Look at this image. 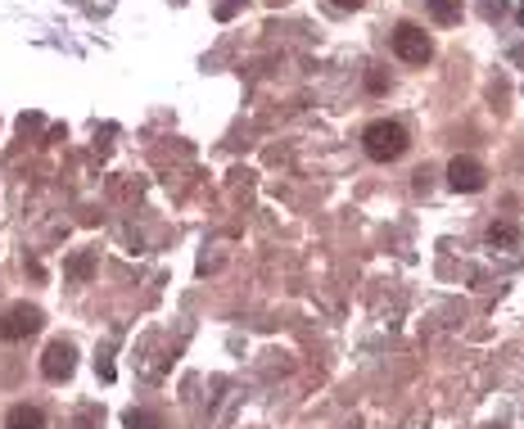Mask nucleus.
Listing matches in <instances>:
<instances>
[{
  "instance_id": "obj_1",
  "label": "nucleus",
  "mask_w": 524,
  "mask_h": 429,
  "mask_svg": "<svg viewBox=\"0 0 524 429\" xmlns=\"http://www.w3.org/2000/svg\"><path fill=\"white\" fill-rule=\"evenodd\" d=\"M362 145H367V154L375 158V163H394V158L407 154V127L380 118V122H371V127L362 131Z\"/></svg>"
},
{
  "instance_id": "obj_2",
  "label": "nucleus",
  "mask_w": 524,
  "mask_h": 429,
  "mask_svg": "<svg viewBox=\"0 0 524 429\" xmlns=\"http://www.w3.org/2000/svg\"><path fill=\"white\" fill-rule=\"evenodd\" d=\"M389 41H394V55L402 59V64H430V59H434V41H430V32H420L416 23H398Z\"/></svg>"
},
{
  "instance_id": "obj_3",
  "label": "nucleus",
  "mask_w": 524,
  "mask_h": 429,
  "mask_svg": "<svg viewBox=\"0 0 524 429\" xmlns=\"http://www.w3.org/2000/svg\"><path fill=\"white\" fill-rule=\"evenodd\" d=\"M72 371H77V348H72L68 339H55L50 348L41 352V375L55 379V384H64Z\"/></svg>"
},
{
  "instance_id": "obj_4",
  "label": "nucleus",
  "mask_w": 524,
  "mask_h": 429,
  "mask_svg": "<svg viewBox=\"0 0 524 429\" xmlns=\"http://www.w3.org/2000/svg\"><path fill=\"white\" fill-rule=\"evenodd\" d=\"M41 330V312L32 303H14L5 316H0V339H28Z\"/></svg>"
},
{
  "instance_id": "obj_5",
  "label": "nucleus",
  "mask_w": 524,
  "mask_h": 429,
  "mask_svg": "<svg viewBox=\"0 0 524 429\" xmlns=\"http://www.w3.org/2000/svg\"><path fill=\"white\" fill-rule=\"evenodd\" d=\"M447 186L461 190V194H474V190L489 186V172L474 163V158H452V163H447Z\"/></svg>"
},
{
  "instance_id": "obj_6",
  "label": "nucleus",
  "mask_w": 524,
  "mask_h": 429,
  "mask_svg": "<svg viewBox=\"0 0 524 429\" xmlns=\"http://www.w3.org/2000/svg\"><path fill=\"white\" fill-rule=\"evenodd\" d=\"M5 429H45V416H41V407H32V402H18V407H9Z\"/></svg>"
},
{
  "instance_id": "obj_7",
  "label": "nucleus",
  "mask_w": 524,
  "mask_h": 429,
  "mask_svg": "<svg viewBox=\"0 0 524 429\" xmlns=\"http://www.w3.org/2000/svg\"><path fill=\"white\" fill-rule=\"evenodd\" d=\"M425 9H430V18L443 23V28H452L461 18V0H425Z\"/></svg>"
},
{
  "instance_id": "obj_8",
  "label": "nucleus",
  "mask_w": 524,
  "mask_h": 429,
  "mask_svg": "<svg viewBox=\"0 0 524 429\" xmlns=\"http://www.w3.org/2000/svg\"><path fill=\"white\" fill-rule=\"evenodd\" d=\"M95 276V253L82 249L77 257H68V280H91Z\"/></svg>"
},
{
  "instance_id": "obj_9",
  "label": "nucleus",
  "mask_w": 524,
  "mask_h": 429,
  "mask_svg": "<svg viewBox=\"0 0 524 429\" xmlns=\"http://www.w3.org/2000/svg\"><path fill=\"white\" fill-rule=\"evenodd\" d=\"M123 425H127V429H163V416H154V411H136V407H131V411L123 416Z\"/></svg>"
},
{
  "instance_id": "obj_10",
  "label": "nucleus",
  "mask_w": 524,
  "mask_h": 429,
  "mask_svg": "<svg viewBox=\"0 0 524 429\" xmlns=\"http://www.w3.org/2000/svg\"><path fill=\"white\" fill-rule=\"evenodd\" d=\"M489 240H493V244H506V249H515V244H520V226H515V222H493Z\"/></svg>"
},
{
  "instance_id": "obj_11",
  "label": "nucleus",
  "mask_w": 524,
  "mask_h": 429,
  "mask_svg": "<svg viewBox=\"0 0 524 429\" xmlns=\"http://www.w3.org/2000/svg\"><path fill=\"white\" fill-rule=\"evenodd\" d=\"M506 9H511V0H479V14H484V18H493V23L502 18Z\"/></svg>"
},
{
  "instance_id": "obj_12",
  "label": "nucleus",
  "mask_w": 524,
  "mask_h": 429,
  "mask_svg": "<svg viewBox=\"0 0 524 429\" xmlns=\"http://www.w3.org/2000/svg\"><path fill=\"white\" fill-rule=\"evenodd\" d=\"M367 86L371 91H384V72H367Z\"/></svg>"
},
{
  "instance_id": "obj_13",
  "label": "nucleus",
  "mask_w": 524,
  "mask_h": 429,
  "mask_svg": "<svg viewBox=\"0 0 524 429\" xmlns=\"http://www.w3.org/2000/svg\"><path fill=\"white\" fill-rule=\"evenodd\" d=\"M335 5H339V9H362L367 0H335Z\"/></svg>"
},
{
  "instance_id": "obj_14",
  "label": "nucleus",
  "mask_w": 524,
  "mask_h": 429,
  "mask_svg": "<svg viewBox=\"0 0 524 429\" xmlns=\"http://www.w3.org/2000/svg\"><path fill=\"white\" fill-rule=\"evenodd\" d=\"M493 429H502V425H493Z\"/></svg>"
}]
</instances>
